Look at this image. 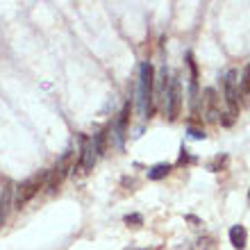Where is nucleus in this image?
Returning <instances> with one entry per match:
<instances>
[{
    "instance_id": "obj_1",
    "label": "nucleus",
    "mask_w": 250,
    "mask_h": 250,
    "mask_svg": "<svg viewBox=\"0 0 250 250\" xmlns=\"http://www.w3.org/2000/svg\"><path fill=\"white\" fill-rule=\"evenodd\" d=\"M155 73H152L150 62H141L137 80V114L139 119L146 121L152 114V98H155Z\"/></svg>"
},
{
    "instance_id": "obj_2",
    "label": "nucleus",
    "mask_w": 250,
    "mask_h": 250,
    "mask_svg": "<svg viewBox=\"0 0 250 250\" xmlns=\"http://www.w3.org/2000/svg\"><path fill=\"white\" fill-rule=\"evenodd\" d=\"M223 91H225V103H228V123L230 125L232 119H237L239 114V71L230 68V71L223 75Z\"/></svg>"
},
{
    "instance_id": "obj_3",
    "label": "nucleus",
    "mask_w": 250,
    "mask_h": 250,
    "mask_svg": "<svg viewBox=\"0 0 250 250\" xmlns=\"http://www.w3.org/2000/svg\"><path fill=\"white\" fill-rule=\"evenodd\" d=\"M46 182H48V171H43L41 175H34V178L25 180V182H21L19 189H16V200H14V205H16L19 209L25 207V205L41 191V187H46Z\"/></svg>"
},
{
    "instance_id": "obj_4",
    "label": "nucleus",
    "mask_w": 250,
    "mask_h": 250,
    "mask_svg": "<svg viewBox=\"0 0 250 250\" xmlns=\"http://www.w3.org/2000/svg\"><path fill=\"white\" fill-rule=\"evenodd\" d=\"M166 109V116L168 121H175L180 116V109H182V84H180V78H171V84H168V91L162 98Z\"/></svg>"
},
{
    "instance_id": "obj_5",
    "label": "nucleus",
    "mask_w": 250,
    "mask_h": 250,
    "mask_svg": "<svg viewBox=\"0 0 250 250\" xmlns=\"http://www.w3.org/2000/svg\"><path fill=\"white\" fill-rule=\"evenodd\" d=\"M80 146H82V150H80V166L84 171H91L96 159H98V155L93 150V141L89 137H80Z\"/></svg>"
},
{
    "instance_id": "obj_6",
    "label": "nucleus",
    "mask_w": 250,
    "mask_h": 250,
    "mask_svg": "<svg viewBox=\"0 0 250 250\" xmlns=\"http://www.w3.org/2000/svg\"><path fill=\"white\" fill-rule=\"evenodd\" d=\"M230 244L237 250H246V244H248V230H246L241 223L230 228Z\"/></svg>"
},
{
    "instance_id": "obj_7",
    "label": "nucleus",
    "mask_w": 250,
    "mask_h": 250,
    "mask_svg": "<svg viewBox=\"0 0 250 250\" xmlns=\"http://www.w3.org/2000/svg\"><path fill=\"white\" fill-rule=\"evenodd\" d=\"M12 185H5L0 191V225L7 221V214H9V207H12Z\"/></svg>"
},
{
    "instance_id": "obj_8",
    "label": "nucleus",
    "mask_w": 250,
    "mask_h": 250,
    "mask_svg": "<svg viewBox=\"0 0 250 250\" xmlns=\"http://www.w3.org/2000/svg\"><path fill=\"white\" fill-rule=\"evenodd\" d=\"M173 171V164H168V162H159V164H155V166H150L148 168V180H164L168 173Z\"/></svg>"
},
{
    "instance_id": "obj_9",
    "label": "nucleus",
    "mask_w": 250,
    "mask_h": 250,
    "mask_svg": "<svg viewBox=\"0 0 250 250\" xmlns=\"http://www.w3.org/2000/svg\"><path fill=\"white\" fill-rule=\"evenodd\" d=\"M205 96H207V119H209V121H218V116H221V114L216 112V91H214V89H207V91H205Z\"/></svg>"
},
{
    "instance_id": "obj_10",
    "label": "nucleus",
    "mask_w": 250,
    "mask_h": 250,
    "mask_svg": "<svg viewBox=\"0 0 250 250\" xmlns=\"http://www.w3.org/2000/svg\"><path fill=\"white\" fill-rule=\"evenodd\" d=\"M250 93V64L239 75V96H248Z\"/></svg>"
},
{
    "instance_id": "obj_11",
    "label": "nucleus",
    "mask_w": 250,
    "mask_h": 250,
    "mask_svg": "<svg viewBox=\"0 0 250 250\" xmlns=\"http://www.w3.org/2000/svg\"><path fill=\"white\" fill-rule=\"evenodd\" d=\"M187 134H189L191 139H196V141H200V139L207 137V134H205V130H198V127H193V125H189V127H187Z\"/></svg>"
},
{
    "instance_id": "obj_12",
    "label": "nucleus",
    "mask_w": 250,
    "mask_h": 250,
    "mask_svg": "<svg viewBox=\"0 0 250 250\" xmlns=\"http://www.w3.org/2000/svg\"><path fill=\"white\" fill-rule=\"evenodd\" d=\"M123 221L127 225H141V223H144V216H141V214H127Z\"/></svg>"
},
{
    "instance_id": "obj_13",
    "label": "nucleus",
    "mask_w": 250,
    "mask_h": 250,
    "mask_svg": "<svg viewBox=\"0 0 250 250\" xmlns=\"http://www.w3.org/2000/svg\"><path fill=\"white\" fill-rule=\"evenodd\" d=\"M180 152H182V155H180V162H178V164H180V166L189 164V162H191V155H189V150H187L185 146H182V150H180Z\"/></svg>"
},
{
    "instance_id": "obj_14",
    "label": "nucleus",
    "mask_w": 250,
    "mask_h": 250,
    "mask_svg": "<svg viewBox=\"0 0 250 250\" xmlns=\"http://www.w3.org/2000/svg\"><path fill=\"white\" fill-rule=\"evenodd\" d=\"M223 162H225V157H216V159H214V162L209 164V171L216 173V171H218V166H223Z\"/></svg>"
},
{
    "instance_id": "obj_15",
    "label": "nucleus",
    "mask_w": 250,
    "mask_h": 250,
    "mask_svg": "<svg viewBox=\"0 0 250 250\" xmlns=\"http://www.w3.org/2000/svg\"><path fill=\"white\" fill-rule=\"evenodd\" d=\"M248 198H250V191H248Z\"/></svg>"
}]
</instances>
